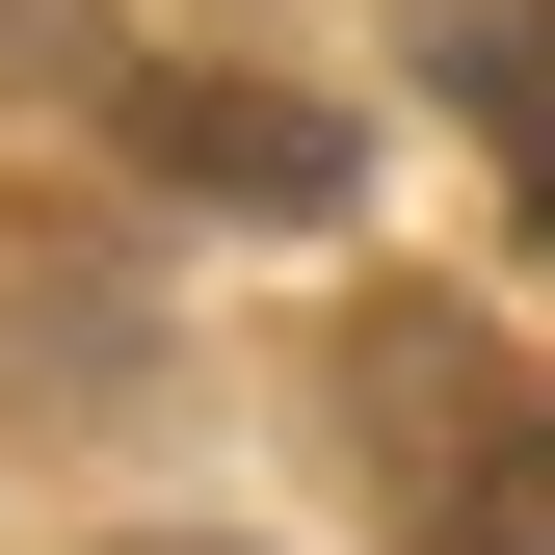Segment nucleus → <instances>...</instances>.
Listing matches in <instances>:
<instances>
[{
  "label": "nucleus",
  "mask_w": 555,
  "mask_h": 555,
  "mask_svg": "<svg viewBox=\"0 0 555 555\" xmlns=\"http://www.w3.org/2000/svg\"><path fill=\"white\" fill-rule=\"evenodd\" d=\"M344 450H371V503L424 555H555V397L450 292H371V318H344Z\"/></svg>",
  "instance_id": "1"
},
{
  "label": "nucleus",
  "mask_w": 555,
  "mask_h": 555,
  "mask_svg": "<svg viewBox=\"0 0 555 555\" xmlns=\"http://www.w3.org/2000/svg\"><path fill=\"white\" fill-rule=\"evenodd\" d=\"M159 159L238 185V212H344V132H318L292 80H159Z\"/></svg>",
  "instance_id": "2"
},
{
  "label": "nucleus",
  "mask_w": 555,
  "mask_h": 555,
  "mask_svg": "<svg viewBox=\"0 0 555 555\" xmlns=\"http://www.w3.org/2000/svg\"><path fill=\"white\" fill-rule=\"evenodd\" d=\"M450 106H476V159H503L529 238H555V0H450Z\"/></svg>",
  "instance_id": "3"
}]
</instances>
